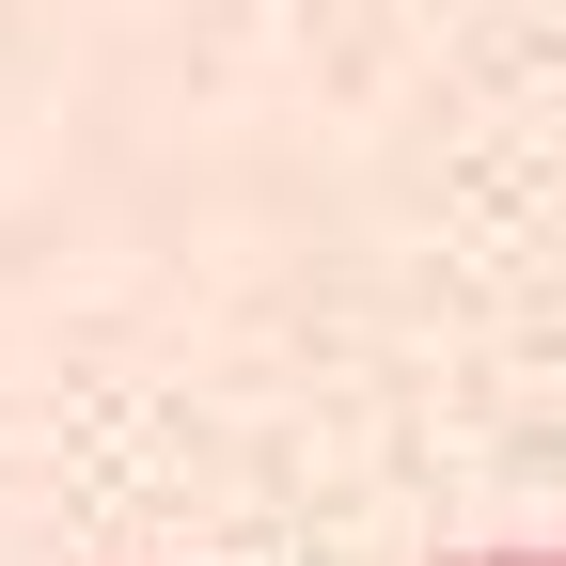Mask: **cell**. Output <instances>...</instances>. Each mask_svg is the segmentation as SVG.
Returning <instances> with one entry per match:
<instances>
[{
  "mask_svg": "<svg viewBox=\"0 0 566 566\" xmlns=\"http://www.w3.org/2000/svg\"><path fill=\"white\" fill-rule=\"evenodd\" d=\"M457 566H566V551H457Z\"/></svg>",
  "mask_w": 566,
  "mask_h": 566,
  "instance_id": "cell-1",
  "label": "cell"
}]
</instances>
